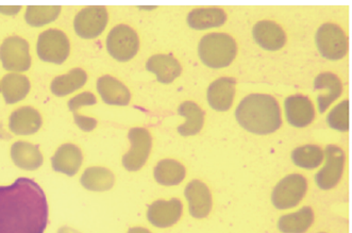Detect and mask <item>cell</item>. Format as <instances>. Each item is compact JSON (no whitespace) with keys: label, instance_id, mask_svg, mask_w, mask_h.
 Segmentation results:
<instances>
[{"label":"cell","instance_id":"21","mask_svg":"<svg viewBox=\"0 0 352 233\" xmlns=\"http://www.w3.org/2000/svg\"><path fill=\"white\" fill-rule=\"evenodd\" d=\"M146 69L155 74L157 80L164 85L172 83L182 71L180 63L170 54H155L149 58Z\"/></svg>","mask_w":352,"mask_h":233},{"label":"cell","instance_id":"3","mask_svg":"<svg viewBox=\"0 0 352 233\" xmlns=\"http://www.w3.org/2000/svg\"><path fill=\"white\" fill-rule=\"evenodd\" d=\"M236 43L226 33H210L200 40L198 54L210 69H223L230 65L236 56Z\"/></svg>","mask_w":352,"mask_h":233},{"label":"cell","instance_id":"7","mask_svg":"<svg viewBox=\"0 0 352 233\" xmlns=\"http://www.w3.org/2000/svg\"><path fill=\"white\" fill-rule=\"evenodd\" d=\"M69 41L65 33L58 29H50L38 36L36 52L42 61L47 63H64L69 56Z\"/></svg>","mask_w":352,"mask_h":233},{"label":"cell","instance_id":"10","mask_svg":"<svg viewBox=\"0 0 352 233\" xmlns=\"http://www.w3.org/2000/svg\"><path fill=\"white\" fill-rule=\"evenodd\" d=\"M0 60L6 71H28L31 66L28 43L19 36L6 38L0 46Z\"/></svg>","mask_w":352,"mask_h":233},{"label":"cell","instance_id":"17","mask_svg":"<svg viewBox=\"0 0 352 233\" xmlns=\"http://www.w3.org/2000/svg\"><path fill=\"white\" fill-rule=\"evenodd\" d=\"M82 153L73 144H64L52 158V166L54 172L73 177L80 170L82 164Z\"/></svg>","mask_w":352,"mask_h":233},{"label":"cell","instance_id":"15","mask_svg":"<svg viewBox=\"0 0 352 233\" xmlns=\"http://www.w3.org/2000/svg\"><path fill=\"white\" fill-rule=\"evenodd\" d=\"M252 36L256 44L268 52L281 49L287 42L285 31L274 21H262L252 29Z\"/></svg>","mask_w":352,"mask_h":233},{"label":"cell","instance_id":"34","mask_svg":"<svg viewBox=\"0 0 352 233\" xmlns=\"http://www.w3.org/2000/svg\"><path fill=\"white\" fill-rule=\"evenodd\" d=\"M74 118H75L76 125L80 128L82 131H92L97 126V120L95 118L80 115L78 112L74 113Z\"/></svg>","mask_w":352,"mask_h":233},{"label":"cell","instance_id":"26","mask_svg":"<svg viewBox=\"0 0 352 233\" xmlns=\"http://www.w3.org/2000/svg\"><path fill=\"white\" fill-rule=\"evenodd\" d=\"M87 80V73L83 69H74L66 75L54 78L50 85V90L56 96L64 97L81 89Z\"/></svg>","mask_w":352,"mask_h":233},{"label":"cell","instance_id":"25","mask_svg":"<svg viewBox=\"0 0 352 233\" xmlns=\"http://www.w3.org/2000/svg\"><path fill=\"white\" fill-rule=\"evenodd\" d=\"M178 114L186 118V123L177 129L182 137L197 135L204 127V111L195 102H184L181 104L178 108Z\"/></svg>","mask_w":352,"mask_h":233},{"label":"cell","instance_id":"20","mask_svg":"<svg viewBox=\"0 0 352 233\" xmlns=\"http://www.w3.org/2000/svg\"><path fill=\"white\" fill-rule=\"evenodd\" d=\"M97 91L104 102L110 106H127L131 99L127 87L116 78L108 75L99 78Z\"/></svg>","mask_w":352,"mask_h":233},{"label":"cell","instance_id":"32","mask_svg":"<svg viewBox=\"0 0 352 233\" xmlns=\"http://www.w3.org/2000/svg\"><path fill=\"white\" fill-rule=\"evenodd\" d=\"M329 127L338 131L345 132L349 129V102L348 100L338 104L332 109L327 118Z\"/></svg>","mask_w":352,"mask_h":233},{"label":"cell","instance_id":"33","mask_svg":"<svg viewBox=\"0 0 352 233\" xmlns=\"http://www.w3.org/2000/svg\"><path fill=\"white\" fill-rule=\"evenodd\" d=\"M96 104V98H95L94 95H93L92 93L85 92L72 98L71 100L68 102L67 106L69 111L75 113V112H77V111L82 108V107L93 106V104Z\"/></svg>","mask_w":352,"mask_h":233},{"label":"cell","instance_id":"12","mask_svg":"<svg viewBox=\"0 0 352 233\" xmlns=\"http://www.w3.org/2000/svg\"><path fill=\"white\" fill-rule=\"evenodd\" d=\"M182 214V203L177 198L157 201L149 206L147 219L153 226L167 228L176 224Z\"/></svg>","mask_w":352,"mask_h":233},{"label":"cell","instance_id":"11","mask_svg":"<svg viewBox=\"0 0 352 233\" xmlns=\"http://www.w3.org/2000/svg\"><path fill=\"white\" fill-rule=\"evenodd\" d=\"M324 168L315 175V184L320 190L328 191L340 182L345 164V153L336 145H328L324 151Z\"/></svg>","mask_w":352,"mask_h":233},{"label":"cell","instance_id":"1","mask_svg":"<svg viewBox=\"0 0 352 233\" xmlns=\"http://www.w3.org/2000/svg\"><path fill=\"white\" fill-rule=\"evenodd\" d=\"M48 203L42 188L29 178L0 186V233H44Z\"/></svg>","mask_w":352,"mask_h":233},{"label":"cell","instance_id":"13","mask_svg":"<svg viewBox=\"0 0 352 233\" xmlns=\"http://www.w3.org/2000/svg\"><path fill=\"white\" fill-rule=\"evenodd\" d=\"M285 116L289 125L296 128L307 127L315 118V110L308 97L294 95L285 102Z\"/></svg>","mask_w":352,"mask_h":233},{"label":"cell","instance_id":"36","mask_svg":"<svg viewBox=\"0 0 352 233\" xmlns=\"http://www.w3.org/2000/svg\"><path fill=\"white\" fill-rule=\"evenodd\" d=\"M58 233H80L79 231L75 230V229L69 228V227H62L58 230Z\"/></svg>","mask_w":352,"mask_h":233},{"label":"cell","instance_id":"23","mask_svg":"<svg viewBox=\"0 0 352 233\" xmlns=\"http://www.w3.org/2000/svg\"><path fill=\"white\" fill-rule=\"evenodd\" d=\"M226 19H227L226 13L221 8H199L188 13L186 21L192 29L206 30V29L223 26Z\"/></svg>","mask_w":352,"mask_h":233},{"label":"cell","instance_id":"35","mask_svg":"<svg viewBox=\"0 0 352 233\" xmlns=\"http://www.w3.org/2000/svg\"><path fill=\"white\" fill-rule=\"evenodd\" d=\"M127 233H151V231L147 229L142 228V227H135V228H131L128 230Z\"/></svg>","mask_w":352,"mask_h":233},{"label":"cell","instance_id":"30","mask_svg":"<svg viewBox=\"0 0 352 233\" xmlns=\"http://www.w3.org/2000/svg\"><path fill=\"white\" fill-rule=\"evenodd\" d=\"M292 161L298 168L313 170L322 164L324 160V151L316 145H305L293 151Z\"/></svg>","mask_w":352,"mask_h":233},{"label":"cell","instance_id":"8","mask_svg":"<svg viewBox=\"0 0 352 233\" xmlns=\"http://www.w3.org/2000/svg\"><path fill=\"white\" fill-rule=\"evenodd\" d=\"M108 12L102 5H91L76 15L74 29L77 36L85 40L98 38L108 24Z\"/></svg>","mask_w":352,"mask_h":233},{"label":"cell","instance_id":"9","mask_svg":"<svg viewBox=\"0 0 352 233\" xmlns=\"http://www.w3.org/2000/svg\"><path fill=\"white\" fill-rule=\"evenodd\" d=\"M131 142V148L122 157V165L129 172L141 170L148 160L153 139L148 130L144 128H132L128 133Z\"/></svg>","mask_w":352,"mask_h":233},{"label":"cell","instance_id":"18","mask_svg":"<svg viewBox=\"0 0 352 233\" xmlns=\"http://www.w3.org/2000/svg\"><path fill=\"white\" fill-rule=\"evenodd\" d=\"M314 90L322 92L317 96V107L320 113H324L329 106L342 95L343 87L334 74L322 73L314 79Z\"/></svg>","mask_w":352,"mask_h":233},{"label":"cell","instance_id":"22","mask_svg":"<svg viewBox=\"0 0 352 233\" xmlns=\"http://www.w3.org/2000/svg\"><path fill=\"white\" fill-rule=\"evenodd\" d=\"M11 158L21 170H36L43 164V155L36 145L26 142H16L11 147Z\"/></svg>","mask_w":352,"mask_h":233},{"label":"cell","instance_id":"24","mask_svg":"<svg viewBox=\"0 0 352 233\" xmlns=\"http://www.w3.org/2000/svg\"><path fill=\"white\" fill-rule=\"evenodd\" d=\"M0 90L8 104L21 102L30 91V82L28 78L19 74H8L1 80Z\"/></svg>","mask_w":352,"mask_h":233},{"label":"cell","instance_id":"27","mask_svg":"<svg viewBox=\"0 0 352 233\" xmlns=\"http://www.w3.org/2000/svg\"><path fill=\"white\" fill-rule=\"evenodd\" d=\"M314 221V213L310 207H303L297 212L283 215L278 221V228L282 233H305Z\"/></svg>","mask_w":352,"mask_h":233},{"label":"cell","instance_id":"6","mask_svg":"<svg viewBox=\"0 0 352 233\" xmlns=\"http://www.w3.org/2000/svg\"><path fill=\"white\" fill-rule=\"evenodd\" d=\"M308 184L305 177L292 174L278 182L272 193V203L278 210L296 207L305 197Z\"/></svg>","mask_w":352,"mask_h":233},{"label":"cell","instance_id":"16","mask_svg":"<svg viewBox=\"0 0 352 233\" xmlns=\"http://www.w3.org/2000/svg\"><path fill=\"white\" fill-rule=\"evenodd\" d=\"M235 83L236 81L233 78L223 77L210 85L207 99L213 110L225 112L231 108L234 98Z\"/></svg>","mask_w":352,"mask_h":233},{"label":"cell","instance_id":"37","mask_svg":"<svg viewBox=\"0 0 352 233\" xmlns=\"http://www.w3.org/2000/svg\"><path fill=\"white\" fill-rule=\"evenodd\" d=\"M0 92H1V90H0Z\"/></svg>","mask_w":352,"mask_h":233},{"label":"cell","instance_id":"14","mask_svg":"<svg viewBox=\"0 0 352 233\" xmlns=\"http://www.w3.org/2000/svg\"><path fill=\"white\" fill-rule=\"evenodd\" d=\"M188 203L190 214L195 219H204L209 215L212 209V196L206 184L199 180H192L184 191Z\"/></svg>","mask_w":352,"mask_h":233},{"label":"cell","instance_id":"29","mask_svg":"<svg viewBox=\"0 0 352 233\" xmlns=\"http://www.w3.org/2000/svg\"><path fill=\"white\" fill-rule=\"evenodd\" d=\"M80 182L87 191H109L114 186V175L108 168L95 166L85 170Z\"/></svg>","mask_w":352,"mask_h":233},{"label":"cell","instance_id":"38","mask_svg":"<svg viewBox=\"0 0 352 233\" xmlns=\"http://www.w3.org/2000/svg\"><path fill=\"white\" fill-rule=\"evenodd\" d=\"M320 233H324V232H320Z\"/></svg>","mask_w":352,"mask_h":233},{"label":"cell","instance_id":"19","mask_svg":"<svg viewBox=\"0 0 352 233\" xmlns=\"http://www.w3.org/2000/svg\"><path fill=\"white\" fill-rule=\"evenodd\" d=\"M9 127L14 135H34L42 127V118L36 109L23 107L11 114Z\"/></svg>","mask_w":352,"mask_h":233},{"label":"cell","instance_id":"31","mask_svg":"<svg viewBox=\"0 0 352 233\" xmlns=\"http://www.w3.org/2000/svg\"><path fill=\"white\" fill-rule=\"evenodd\" d=\"M61 12L59 5H29L25 21L31 27H42L56 21Z\"/></svg>","mask_w":352,"mask_h":233},{"label":"cell","instance_id":"28","mask_svg":"<svg viewBox=\"0 0 352 233\" xmlns=\"http://www.w3.org/2000/svg\"><path fill=\"white\" fill-rule=\"evenodd\" d=\"M153 176L155 181L162 186H178L186 178V168L181 163L166 159L157 163Z\"/></svg>","mask_w":352,"mask_h":233},{"label":"cell","instance_id":"5","mask_svg":"<svg viewBox=\"0 0 352 233\" xmlns=\"http://www.w3.org/2000/svg\"><path fill=\"white\" fill-rule=\"evenodd\" d=\"M138 33L127 25L114 27L107 38V49L111 57L120 62H128L139 52Z\"/></svg>","mask_w":352,"mask_h":233},{"label":"cell","instance_id":"4","mask_svg":"<svg viewBox=\"0 0 352 233\" xmlns=\"http://www.w3.org/2000/svg\"><path fill=\"white\" fill-rule=\"evenodd\" d=\"M316 47L324 59L336 61L345 57L348 52V38L340 27L324 24L315 34Z\"/></svg>","mask_w":352,"mask_h":233},{"label":"cell","instance_id":"2","mask_svg":"<svg viewBox=\"0 0 352 233\" xmlns=\"http://www.w3.org/2000/svg\"><path fill=\"white\" fill-rule=\"evenodd\" d=\"M235 118L241 127L258 135L274 133L282 124L277 100L265 94L245 97L235 110Z\"/></svg>","mask_w":352,"mask_h":233}]
</instances>
